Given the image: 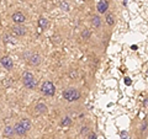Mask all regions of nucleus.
Instances as JSON below:
<instances>
[{
	"label": "nucleus",
	"mask_w": 148,
	"mask_h": 139,
	"mask_svg": "<svg viewBox=\"0 0 148 139\" xmlns=\"http://www.w3.org/2000/svg\"><path fill=\"white\" fill-rule=\"evenodd\" d=\"M114 15L112 14H108L106 15V22H108V25H110V26H112L114 25Z\"/></svg>",
	"instance_id": "4468645a"
},
{
	"label": "nucleus",
	"mask_w": 148,
	"mask_h": 139,
	"mask_svg": "<svg viewBox=\"0 0 148 139\" xmlns=\"http://www.w3.org/2000/svg\"><path fill=\"white\" fill-rule=\"evenodd\" d=\"M126 85H131V80H130V78H126Z\"/></svg>",
	"instance_id": "412c9836"
},
{
	"label": "nucleus",
	"mask_w": 148,
	"mask_h": 139,
	"mask_svg": "<svg viewBox=\"0 0 148 139\" xmlns=\"http://www.w3.org/2000/svg\"><path fill=\"white\" fill-rule=\"evenodd\" d=\"M82 37H83L84 40H89V37H90V32L88 31V30H84V31L82 32Z\"/></svg>",
	"instance_id": "dca6fc26"
},
{
	"label": "nucleus",
	"mask_w": 148,
	"mask_h": 139,
	"mask_svg": "<svg viewBox=\"0 0 148 139\" xmlns=\"http://www.w3.org/2000/svg\"><path fill=\"white\" fill-rule=\"evenodd\" d=\"M35 110H36V112H37V113L45 114L46 112H47V106H46L45 104H37V105H36V107H35Z\"/></svg>",
	"instance_id": "9b49d317"
},
{
	"label": "nucleus",
	"mask_w": 148,
	"mask_h": 139,
	"mask_svg": "<svg viewBox=\"0 0 148 139\" xmlns=\"http://www.w3.org/2000/svg\"><path fill=\"white\" fill-rule=\"evenodd\" d=\"M14 134H15V129H14V127L6 126L5 127V131H4V136H5V138L11 139L14 137Z\"/></svg>",
	"instance_id": "9d476101"
},
{
	"label": "nucleus",
	"mask_w": 148,
	"mask_h": 139,
	"mask_svg": "<svg viewBox=\"0 0 148 139\" xmlns=\"http://www.w3.org/2000/svg\"><path fill=\"white\" fill-rule=\"evenodd\" d=\"M71 123H72V119L69 118V117H64L63 119H62V126H64V127H68V126H71Z\"/></svg>",
	"instance_id": "2eb2a0df"
},
{
	"label": "nucleus",
	"mask_w": 148,
	"mask_h": 139,
	"mask_svg": "<svg viewBox=\"0 0 148 139\" xmlns=\"http://www.w3.org/2000/svg\"><path fill=\"white\" fill-rule=\"evenodd\" d=\"M91 22H92V25H94V27H99L100 24H101V20H100V17L99 16H92L91 18Z\"/></svg>",
	"instance_id": "f8f14e48"
},
{
	"label": "nucleus",
	"mask_w": 148,
	"mask_h": 139,
	"mask_svg": "<svg viewBox=\"0 0 148 139\" xmlns=\"http://www.w3.org/2000/svg\"><path fill=\"white\" fill-rule=\"evenodd\" d=\"M143 106H145V107H148V97L143 100Z\"/></svg>",
	"instance_id": "6ab92c4d"
},
{
	"label": "nucleus",
	"mask_w": 148,
	"mask_h": 139,
	"mask_svg": "<svg viewBox=\"0 0 148 139\" xmlns=\"http://www.w3.org/2000/svg\"><path fill=\"white\" fill-rule=\"evenodd\" d=\"M88 129H89V128H88L86 126H85V127H83V128H82V134H85V133L88 132Z\"/></svg>",
	"instance_id": "a211bd4d"
},
{
	"label": "nucleus",
	"mask_w": 148,
	"mask_h": 139,
	"mask_svg": "<svg viewBox=\"0 0 148 139\" xmlns=\"http://www.w3.org/2000/svg\"><path fill=\"white\" fill-rule=\"evenodd\" d=\"M11 30H12V33L15 36L22 37V36L26 35V29H25V27H22V26H20V25H15Z\"/></svg>",
	"instance_id": "6e6552de"
},
{
	"label": "nucleus",
	"mask_w": 148,
	"mask_h": 139,
	"mask_svg": "<svg viewBox=\"0 0 148 139\" xmlns=\"http://www.w3.org/2000/svg\"><path fill=\"white\" fill-rule=\"evenodd\" d=\"M41 62H42V58H41V55H40V54H37V53H32L30 57H29V63L31 64L32 67L40 65Z\"/></svg>",
	"instance_id": "39448f33"
},
{
	"label": "nucleus",
	"mask_w": 148,
	"mask_h": 139,
	"mask_svg": "<svg viewBox=\"0 0 148 139\" xmlns=\"http://www.w3.org/2000/svg\"><path fill=\"white\" fill-rule=\"evenodd\" d=\"M108 9H109V3L106 1V0H100V1L98 3V11L100 14H104L108 11Z\"/></svg>",
	"instance_id": "1a4fd4ad"
},
{
	"label": "nucleus",
	"mask_w": 148,
	"mask_h": 139,
	"mask_svg": "<svg viewBox=\"0 0 148 139\" xmlns=\"http://www.w3.org/2000/svg\"><path fill=\"white\" fill-rule=\"evenodd\" d=\"M88 139H98V138H96V134L95 133H90L89 134V138H88Z\"/></svg>",
	"instance_id": "f3484780"
},
{
	"label": "nucleus",
	"mask_w": 148,
	"mask_h": 139,
	"mask_svg": "<svg viewBox=\"0 0 148 139\" xmlns=\"http://www.w3.org/2000/svg\"><path fill=\"white\" fill-rule=\"evenodd\" d=\"M0 62H1V65L5 69H8V70H11L12 67H14V62H12V59L9 57V55L3 57L1 59H0Z\"/></svg>",
	"instance_id": "423d86ee"
},
{
	"label": "nucleus",
	"mask_w": 148,
	"mask_h": 139,
	"mask_svg": "<svg viewBox=\"0 0 148 139\" xmlns=\"http://www.w3.org/2000/svg\"><path fill=\"white\" fill-rule=\"evenodd\" d=\"M63 99L68 101V102H73V101L80 99V92L77 89H74V87H69V89L63 91Z\"/></svg>",
	"instance_id": "7ed1b4c3"
},
{
	"label": "nucleus",
	"mask_w": 148,
	"mask_h": 139,
	"mask_svg": "<svg viewBox=\"0 0 148 139\" xmlns=\"http://www.w3.org/2000/svg\"><path fill=\"white\" fill-rule=\"evenodd\" d=\"M14 129H15V134H17V136H20V137H24L31 129V122L27 118H22L20 122H17L15 124Z\"/></svg>",
	"instance_id": "f257e3e1"
},
{
	"label": "nucleus",
	"mask_w": 148,
	"mask_h": 139,
	"mask_svg": "<svg viewBox=\"0 0 148 139\" xmlns=\"http://www.w3.org/2000/svg\"><path fill=\"white\" fill-rule=\"evenodd\" d=\"M41 92L46 96H53L56 94V87L51 81H45L41 86Z\"/></svg>",
	"instance_id": "20e7f679"
},
{
	"label": "nucleus",
	"mask_w": 148,
	"mask_h": 139,
	"mask_svg": "<svg viewBox=\"0 0 148 139\" xmlns=\"http://www.w3.org/2000/svg\"><path fill=\"white\" fill-rule=\"evenodd\" d=\"M11 18H12V21L15 22V24H17V25H21V24H24V22L26 21L25 15L22 12H18V11L15 12V14H12Z\"/></svg>",
	"instance_id": "0eeeda50"
},
{
	"label": "nucleus",
	"mask_w": 148,
	"mask_h": 139,
	"mask_svg": "<svg viewBox=\"0 0 148 139\" xmlns=\"http://www.w3.org/2000/svg\"><path fill=\"white\" fill-rule=\"evenodd\" d=\"M38 24H40V27H41V29H43V30L48 26V22H47V20H46L45 17H41V18H40Z\"/></svg>",
	"instance_id": "ddd939ff"
},
{
	"label": "nucleus",
	"mask_w": 148,
	"mask_h": 139,
	"mask_svg": "<svg viewBox=\"0 0 148 139\" xmlns=\"http://www.w3.org/2000/svg\"><path fill=\"white\" fill-rule=\"evenodd\" d=\"M122 139H130V138H128V136H127V133H126V132H123V133H122Z\"/></svg>",
	"instance_id": "aec40b11"
},
{
	"label": "nucleus",
	"mask_w": 148,
	"mask_h": 139,
	"mask_svg": "<svg viewBox=\"0 0 148 139\" xmlns=\"http://www.w3.org/2000/svg\"><path fill=\"white\" fill-rule=\"evenodd\" d=\"M22 82H24V85L27 87V89H31V90H34L37 86L36 78L34 76V74L30 73V72H26V73L22 74Z\"/></svg>",
	"instance_id": "f03ea898"
}]
</instances>
